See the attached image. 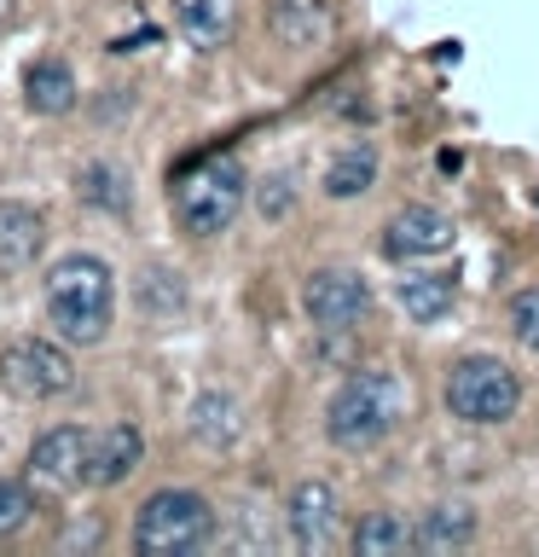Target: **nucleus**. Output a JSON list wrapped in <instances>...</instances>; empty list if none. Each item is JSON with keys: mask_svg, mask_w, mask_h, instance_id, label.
Returning a JSON list of instances; mask_svg holds the SVG:
<instances>
[{"mask_svg": "<svg viewBox=\"0 0 539 557\" xmlns=\"http://www.w3.org/2000/svg\"><path fill=\"white\" fill-rule=\"evenodd\" d=\"M47 320L59 325V337L64 343H99L104 331H111V313H116V273L104 268L99 256H59L47 268Z\"/></svg>", "mask_w": 539, "mask_h": 557, "instance_id": "f257e3e1", "label": "nucleus"}, {"mask_svg": "<svg viewBox=\"0 0 539 557\" xmlns=\"http://www.w3.org/2000/svg\"><path fill=\"white\" fill-rule=\"evenodd\" d=\"M400 412H406V389L389 366H360L348 372V383L325 400V435L342 453H365L377 447L383 435L400 430Z\"/></svg>", "mask_w": 539, "mask_h": 557, "instance_id": "f03ea898", "label": "nucleus"}, {"mask_svg": "<svg viewBox=\"0 0 539 557\" xmlns=\"http://www.w3.org/2000/svg\"><path fill=\"white\" fill-rule=\"evenodd\" d=\"M250 174H243V163L233 151H215V157H203L198 169H186V174H174V186H168V203H174V221H180V233L191 238H221L226 226L238 221V209L243 198H250Z\"/></svg>", "mask_w": 539, "mask_h": 557, "instance_id": "7ed1b4c3", "label": "nucleus"}, {"mask_svg": "<svg viewBox=\"0 0 539 557\" xmlns=\"http://www.w3.org/2000/svg\"><path fill=\"white\" fill-rule=\"evenodd\" d=\"M215 540V505L191 487H156L134 511V552L139 557H191Z\"/></svg>", "mask_w": 539, "mask_h": 557, "instance_id": "20e7f679", "label": "nucleus"}, {"mask_svg": "<svg viewBox=\"0 0 539 557\" xmlns=\"http://www.w3.org/2000/svg\"><path fill=\"white\" fill-rule=\"evenodd\" d=\"M516 400H522V377L493 355H464L447 372V412L459 418V424L493 430L516 412Z\"/></svg>", "mask_w": 539, "mask_h": 557, "instance_id": "39448f33", "label": "nucleus"}, {"mask_svg": "<svg viewBox=\"0 0 539 557\" xmlns=\"http://www.w3.org/2000/svg\"><path fill=\"white\" fill-rule=\"evenodd\" d=\"M0 383L24 400H52L76 383V360L47 337H17L0 348Z\"/></svg>", "mask_w": 539, "mask_h": 557, "instance_id": "423d86ee", "label": "nucleus"}, {"mask_svg": "<svg viewBox=\"0 0 539 557\" xmlns=\"http://www.w3.org/2000/svg\"><path fill=\"white\" fill-rule=\"evenodd\" d=\"M302 308L319 331H360L372 313V285L354 268H319L302 285Z\"/></svg>", "mask_w": 539, "mask_h": 557, "instance_id": "0eeeda50", "label": "nucleus"}, {"mask_svg": "<svg viewBox=\"0 0 539 557\" xmlns=\"http://www.w3.org/2000/svg\"><path fill=\"white\" fill-rule=\"evenodd\" d=\"M285 534L296 552H330L342 540V499L330 482H302L285 499Z\"/></svg>", "mask_w": 539, "mask_h": 557, "instance_id": "6e6552de", "label": "nucleus"}, {"mask_svg": "<svg viewBox=\"0 0 539 557\" xmlns=\"http://www.w3.org/2000/svg\"><path fill=\"white\" fill-rule=\"evenodd\" d=\"M441 250H452V221L429 203H406L389 226H383V256L389 261H429Z\"/></svg>", "mask_w": 539, "mask_h": 557, "instance_id": "1a4fd4ad", "label": "nucleus"}, {"mask_svg": "<svg viewBox=\"0 0 539 557\" xmlns=\"http://www.w3.org/2000/svg\"><path fill=\"white\" fill-rule=\"evenodd\" d=\"M87 453H93V430L59 424L29 447V470L52 487H76V482H87Z\"/></svg>", "mask_w": 539, "mask_h": 557, "instance_id": "9d476101", "label": "nucleus"}, {"mask_svg": "<svg viewBox=\"0 0 539 557\" xmlns=\"http://www.w3.org/2000/svg\"><path fill=\"white\" fill-rule=\"evenodd\" d=\"M476 511H469L464 499H441V505H429L424 517H417V529H412V540H417V552L424 557H452V552H464V546H476Z\"/></svg>", "mask_w": 539, "mask_h": 557, "instance_id": "9b49d317", "label": "nucleus"}, {"mask_svg": "<svg viewBox=\"0 0 539 557\" xmlns=\"http://www.w3.org/2000/svg\"><path fill=\"white\" fill-rule=\"evenodd\" d=\"M139 459H146V435L134 424H111L93 435V453H87V487H116L128 482Z\"/></svg>", "mask_w": 539, "mask_h": 557, "instance_id": "f8f14e48", "label": "nucleus"}, {"mask_svg": "<svg viewBox=\"0 0 539 557\" xmlns=\"http://www.w3.org/2000/svg\"><path fill=\"white\" fill-rule=\"evenodd\" d=\"M41 244H47L41 209H29V203H17V198H0V273L35 268Z\"/></svg>", "mask_w": 539, "mask_h": 557, "instance_id": "ddd939ff", "label": "nucleus"}, {"mask_svg": "<svg viewBox=\"0 0 539 557\" xmlns=\"http://www.w3.org/2000/svg\"><path fill=\"white\" fill-rule=\"evenodd\" d=\"M267 29L278 47H319L330 35V17L319 0H267Z\"/></svg>", "mask_w": 539, "mask_h": 557, "instance_id": "4468645a", "label": "nucleus"}, {"mask_svg": "<svg viewBox=\"0 0 539 557\" xmlns=\"http://www.w3.org/2000/svg\"><path fill=\"white\" fill-rule=\"evenodd\" d=\"M348 546H354V557H406V552H417V540H412V522L383 505V511H365L354 522Z\"/></svg>", "mask_w": 539, "mask_h": 557, "instance_id": "2eb2a0df", "label": "nucleus"}, {"mask_svg": "<svg viewBox=\"0 0 539 557\" xmlns=\"http://www.w3.org/2000/svg\"><path fill=\"white\" fill-rule=\"evenodd\" d=\"M24 104L35 116H64L76 104V76H70L64 59H35L24 70Z\"/></svg>", "mask_w": 539, "mask_h": 557, "instance_id": "dca6fc26", "label": "nucleus"}, {"mask_svg": "<svg viewBox=\"0 0 539 557\" xmlns=\"http://www.w3.org/2000/svg\"><path fill=\"white\" fill-rule=\"evenodd\" d=\"M76 191H82L87 209H104V215H128L134 209V181L122 163H111V157H93V163L76 174Z\"/></svg>", "mask_w": 539, "mask_h": 557, "instance_id": "f3484780", "label": "nucleus"}, {"mask_svg": "<svg viewBox=\"0 0 539 557\" xmlns=\"http://www.w3.org/2000/svg\"><path fill=\"white\" fill-rule=\"evenodd\" d=\"M191 435H198L203 447H233L243 435V407L226 389H203L198 400H191Z\"/></svg>", "mask_w": 539, "mask_h": 557, "instance_id": "a211bd4d", "label": "nucleus"}, {"mask_svg": "<svg viewBox=\"0 0 539 557\" xmlns=\"http://www.w3.org/2000/svg\"><path fill=\"white\" fill-rule=\"evenodd\" d=\"M394 296L417 325H435L452 313V302H459V285H452V273H406L394 285Z\"/></svg>", "mask_w": 539, "mask_h": 557, "instance_id": "6ab92c4d", "label": "nucleus"}, {"mask_svg": "<svg viewBox=\"0 0 539 557\" xmlns=\"http://www.w3.org/2000/svg\"><path fill=\"white\" fill-rule=\"evenodd\" d=\"M174 24L198 52H215L233 35V0H174Z\"/></svg>", "mask_w": 539, "mask_h": 557, "instance_id": "aec40b11", "label": "nucleus"}, {"mask_svg": "<svg viewBox=\"0 0 539 557\" xmlns=\"http://www.w3.org/2000/svg\"><path fill=\"white\" fill-rule=\"evenodd\" d=\"M372 186H377V151H372V146H348V151H337V157L325 163V198L354 203V198H365Z\"/></svg>", "mask_w": 539, "mask_h": 557, "instance_id": "412c9836", "label": "nucleus"}, {"mask_svg": "<svg viewBox=\"0 0 539 557\" xmlns=\"http://www.w3.org/2000/svg\"><path fill=\"white\" fill-rule=\"evenodd\" d=\"M139 308H146L151 320H174V313L186 308V278L174 268H146L139 273Z\"/></svg>", "mask_w": 539, "mask_h": 557, "instance_id": "4be33fe9", "label": "nucleus"}, {"mask_svg": "<svg viewBox=\"0 0 539 557\" xmlns=\"http://www.w3.org/2000/svg\"><path fill=\"white\" fill-rule=\"evenodd\" d=\"M255 209L267 221H285L290 209H296V169H273L267 181L255 186Z\"/></svg>", "mask_w": 539, "mask_h": 557, "instance_id": "5701e85b", "label": "nucleus"}, {"mask_svg": "<svg viewBox=\"0 0 539 557\" xmlns=\"http://www.w3.org/2000/svg\"><path fill=\"white\" fill-rule=\"evenodd\" d=\"M504 320H511V337L522 343V348H534L539 355V290L528 285V290H516L511 302H504Z\"/></svg>", "mask_w": 539, "mask_h": 557, "instance_id": "b1692460", "label": "nucleus"}, {"mask_svg": "<svg viewBox=\"0 0 539 557\" xmlns=\"http://www.w3.org/2000/svg\"><path fill=\"white\" fill-rule=\"evenodd\" d=\"M29 517H35V494H29L24 482L0 476V540H7V534H17Z\"/></svg>", "mask_w": 539, "mask_h": 557, "instance_id": "393cba45", "label": "nucleus"}, {"mask_svg": "<svg viewBox=\"0 0 539 557\" xmlns=\"http://www.w3.org/2000/svg\"><path fill=\"white\" fill-rule=\"evenodd\" d=\"M139 47H156V29H134L122 41H111V52H139Z\"/></svg>", "mask_w": 539, "mask_h": 557, "instance_id": "a878e982", "label": "nucleus"}, {"mask_svg": "<svg viewBox=\"0 0 539 557\" xmlns=\"http://www.w3.org/2000/svg\"><path fill=\"white\" fill-rule=\"evenodd\" d=\"M12 29V0H0V35Z\"/></svg>", "mask_w": 539, "mask_h": 557, "instance_id": "bb28decb", "label": "nucleus"}]
</instances>
